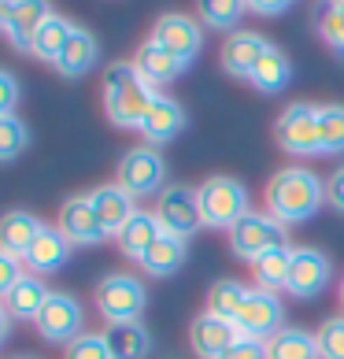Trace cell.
<instances>
[{
	"mask_svg": "<svg viewBox=\"0 0 344 359\" xmlns=\"http://www.w3.org/2000/svg\"><path fill=\"white\" fill-rule=\"evenodd\" d=\"M97 60H100L97 37H92L85 26H74V37L67 41V48H63V56L56 60V71L63 78H82L97 67Z\"/></svg>",
	"mask_w": 344,
	"mask_h": 359,
	"instance_id": "25",
	"label": "cell"
},
{
	"mask_svg": "<svg viewBox=\"0 0 344 359\" xmlns=\"http://www.w3.org/2000/svg\"><path fill=\"white\" fill-rule=\"evenodd\" d=\"M26 144H30V126L19 115H0V163H11Z\"/></svg>",
	"mask_w": 344,
	"mask_h": 359,
	"instance_id": "34",
	"label": "cell"
},
{
	"mask_svg": "<svg viewBox=\"0 0 344 359\" xmlns=\"http://www.w3.org/2000/svg\"><path fill=\"white\" fill-rule=\"evenodd\" d=\"M196 204H200V219L211 230H233L248 211H252V196L237 178L230 175H211L207 182L196 185Z\"/></svg>",
	"mask_w": 344,
	"mask_h": 359,
	"instance_id": "3",
	"label": "cell"
},
{
	"mask_svg": "<svg viewBox=\"0 0 344 359\" xmlns=\"http://www.w3.org/2000/svg\"><path fill=\"white\" fill-rule=\"evenodd\" d=\"M319 341V359H344V315H333L315 330Z\"/></svg>",
	"mask_w": 344,
	"mask_h": 359,
	"instance_id": "36",
	"label": "cell"
},
{
	"mask_svg": "<svg viewBox=\"0 0 344 359\" xmlns=\"http://www.w3.org/2000/svg\"><path fill=\"white\" fill-rule=\"evenodd\" d=\"M100 334L108 341L111 359H144L152 352V337H149V330H144L141 318L137 323H108Z\"/></svg>",
	"mask_w": 344,
	"mask_h": 359,
	"instance_id": "24",
	"label": "cell"
},
{
	"mask_svg": "<svg viewBox=\"0 0 344 359\" xmlns=\"http://www.w3.org/2000/svg\"><path fill=\"white\" fill-rule=\"evenodd\" d=\"M160 233H163V226H160V219H156V211H134V219H130L123 230H118V248H123V256L126 259H144V252H149L156 241H160Z\"/></svg>",
	"mask_w": 344,
	"mask_h": 359,
	"instance_id": "23",
	"label": "cell"
},
{
	"mask_svg": "<svg viewBox=\"0 0 344 359\" xmlns=\"http://www.w3.org/2000/svg\"><path fill=\"white\" fill-rule=\"evenodd\" d=\"M289 78H293V63H289V56H285L277 45H270V48L259 56V63L252 67L248 82H252L259 93H282V89L289 86Z\"/></svg>",
	"mask_w": 344,
	"mask_h": 359,
	"instance_id": "27",
	"label": "cell"
},
{
	"mask_svg": "<svg viewBox=\"0 0 344 359\" xmlns=\"http://www.w3.org/2000/svg\"><path fill=\"white\" fill-rule=\"evenodd\" d=\"M15 104H19V82L11 71L0 67V115H15Z\"/></svg>",
	"mask_w": 344,
	"mask_h": 359,
	"instance_id": "40",
	"label": "cell"
},
{
	"mask_svg": "<svg viewBox=\"0 0 344 359\" xmlns=\"http://www.w3.org/2000/svg\"><path fill=\"white\" fill-rule=\"evenodd\" d=\"M41 230H45V222L37 219L34 211H22V208L4 211V215H0V248L26 259V252H30V245L37 241Z\"/></svg>",
	"mask_w": 344,
	"mask_h": 359,
	"instance_id": "21",
	"label": "cell"
},
{
	"mask_svg": "<svg viewBox=\"0 0 344 359\" xmlns=\"http://www.w3.org/2000/svg\"><path fill=\"white\" fill-rule=\"evenodd\" d=\"M167 163H163V156L156 144H137V149H130L123 152V159H118V185L130 193V196H160L167 185Z\"/></svg>",
	"mask_w": 344,
	"mask_h": 359,
	"instance_id": "7",
	"label": "cell"
},
{
	"mask_svg": "<svg viewBox=\"0 0 344 359\" xmlns=\"http://www.w3.org/2000/svg\"><path fill=\"white\" fill-rule=\"evenodd\" d=\"M74 26H78V22H71L67 15H52L41 30H37L30 56H37V60H45V63H52V67H56V60L63 56V48H67V41L74 37Z\"/></svg>",
	"mask_w": 344,
	"mask_h": 359,
	"instance_id": "28",
	"label": "cell"
},
{
	"mask_svg": "<svg viewBox=\"0 0 344 359\" xmlns=\"http://www.w3.org/2000/svg\"><path fill=\"white\" fill-rule=\"evenodd\" d=\"M45 300H48V285L37 274H22L0 304H4V311L15 318V323H34V318L41 315Z\"/></svg>",
	"mask_w": 344,
	"mask_h": 359,
	"instance_id": "22",
	"label": "cell"
},
{
	"mask_svg": "<svg viewBox=\"0 0 344 359\" xmlns=\"http://www.w3.org/2000/svg\"><path fill=\"white\" fill-rule=\"evenodd\" d=\"M274 141L277 149H285L289 156H319L322 141H319V108L315 104H289L274 123Z\"/></svg>",
	"mask_w": 344,
	"mask_h": 359,
	"instance_id": "6",
	"label": "cell"
},
{
	"mask_svg": "<svg viewBox=\"0 0 344 359\" xmlns=\"http://www.w3.org/2000/svg\"><path fill=\"white\" fill-rule=\"evenodd\" d=\"M337 292H340V308H344V278H340V289Z\"/></svg>",
	"mask_w": 344,
	"mask_h": 359,
	"instance_id": "45",
	"label": "cell"
},
{
	"mask_svg": "<svg viewBox=\"0 0 344 359\" xmlns=\"http://www.w3.org/2000/svg\"><path fill=\"white\" fill-rule=\"evenodd\" d=\"M144 304H149V289L137 274L115 271L108 278H100L97 285V311L108 323H137Z\"/></svg>",
	"mask_w": 344,
	"mask_h": 359,
	"instance_id": "4",
	"label": "cell"
},
{
	"mask_svg": "<svg viewBox=\"0 0 344 359\" xmlns=\"http://www.w3.org/2000/svg\"><path fill=\"white\" fill-rule=\"evenodd\" d=\"M322 4H329V8H337V11H344V0H322Z\"/></svg>",
	"mask_w": 344,
	"mask_h": 359,
	"instance_id": "44",
	"label": "cell"
},
{
	"mask_svg": "<svg viewBox=\"0 0 344 359\" xmlns=\"http://www.w3.org/2000/svg\"><path fill=\"white\" fill-rule=\"evenodd\" d=\"M152 37L160 45H167L170 52H178L181 60H193L196 52H200V45H204V26H200V19H193V15L170 11V15H160Z\"/></svg>",
	"mask_w": 344,
	"mask_h": 359,
	"instance_id": "15",
	"label": "cell"
},
{
	"mask_svg": "<svg viewBox=\"0 0 344 359\" xmlns=\"http://www.w3.org/2000/svg\"><path fill=\"white\" fill-rule=\"evenodd\" d=\"M248 292H252V289H248L245 282L222 278V282H215V285L207 289V311L219 315V318H230V323H237V315H241Z\"/></svg>",
	"mask_w": 344,
	"mask_h": 359,
	"instance_id": "30",
	"label": "cell"
},
{
	"mask_svg": "<svg viewBox=\"0 0 344 359\" xmlns=\"http://www.w3.org/2000/svg\"><path fill=\"white\" fill-rule=\"evenodd\" d=\"M230 248H233L237 259L259 263L263 256L285 248V222H277L267 211H248V215L230 230Z\"/></svg>",
	"mask_w": 344,
	"mask_h": 359,
	"instance_id": "5",
	"label": "cell"
},
{
	"mask_svg": "<svg viewBox=\"0 0 344 359\" xmlns=\"http://www.w3.org/2000/svg\"><path fill=\"white\" fill-rule=\"evenodd\" d=\"M326 201L333 204L340 215H344V167H337L333 175L326 178Z\"/></svg>",
	"mask_w": 344,
	"mask_h": 359,
	"instance_id": "41",
	"label": "cell"
},
{
	"mask_svg": "<svg viewBox=\"0 0 344 359\" xmlns=\"http://www.w3.org/2000/svg\"><path fill=\"white\" fill-rule=\"evenodd\" d=\"M22 274H26V271H22V259L0 248V300L8 297V292H11V285H15Z\"/></svg>",
	"mask_w": 344,
	"mask_h": 359,
	"instance_id": "38",
	"label": "cell"
},
{
	"mask_svg": "<svg viewBox=\"0 0 344 359\" xmlns=\"http://www.w3.org/2000/svg\"><path fill=\"white\" fill-rule=\"evenodd\" d=\"M248 0H196V15L207 30H237V22L245 19Z\"/></svg>",
	"mask_w": 344,
	"mask_h": 359,
	"instance_id": "31",
	"label": "cell"
},
{
	"mask_svg": "<svg viewBox=\"0 0 344 359\" xmlns=\"http://www.w3.org/2000/svg\"><path fill=\"white\" fill-rule=\"evenodd\" d=\"M289 263H293V248H277V252H270V256H263L259 263H252L256 267V289H270V292H277V289H285V278H289Z\"/></svg>",
	"mask_w": 344,
	"mask_h": 359,
	"instance_id": "33",
	"label": "cell"
},
{
	"mask_svg": "<svg viewBox=\"0 0 344 359\" xmlns=\"http://www.w3.org/2000/svg\"><path fill=\"white\" fill-rule=\"evenodd\" d=\"M71 259V241H67V233L60 230V226H48L45 222V230L37 233V241L30 245V252H26V267H30V274L37 278H45L52 271H60L63 263Z\"/></svg>",
	"mask_w": 344,
	"mask_h": 359,
	"instance_id": "17",
	"label": "cell"
},
{
	"mask_svg": "<svg viewBox=\"0 0 344 359\" xmlns=\"http://www.w3.org/2000/svg\"><path fill=\"white\" fill-rule=\"evenodd\" d=\"M233 341H241L237 323L219 318V315H211V311H200V315L193 318V326H189V344H193V352L200 355V359H219Z\"/></svg>",
	"mask_w": 344,
	"mask_h": 359,
	"instance_id": "14",
	"label": "cell"
},
{
	"mask_svg": "<svg viewBox=\"0 0 344 359\" xmlns=\"http://www.w3.org/2000/svg\"><path fill=\"white\" fill-rule=\"evenodd\" d=\"M319 141L322 156L344 152V104H322L319 108Z\"/></svg>",
	"mask_w": 344,
	"mask_h": 359,
	"instance_id": "32",
	"label": "cell"
},
{
	"mask_svg": "<svg viewBox=\"0 0 344 359\" xmlns=\"http://www.w3.org/2000/svg\"><path fill=\"white\" fill-rule=\"evenodd\" d=\"M219 359H267V341H256V337H241L233 341Z\"/></svg>",
	"mask_w": 344,
	"mask_h": 359,
	"instance_id": "39",
	"label": "cell"
},
{
	"mask_svg": "<svg viewBox=\"0 0 344 359\" xmlns=\"http://www.w3.org/2000/svg\"><path fill=\"white\" fill-rule=\"evenodd\" d=\"M156 97H160V89L144 82L134 60H115L104 71V111L118 130H141Z\"/></svg>",
	"mask_w": 344,
	"mask_h": 359,
	"instance_id": "2",
	"label": "cell"
},
{
	"mask_svg": "<svg viewBox=\"0 0 344 359\" xmlns=\"http://www.w3.org/2000/svg\"><path fill=\"white\" fill-rule=\"evenodd\" d=\"M56 15L48 0H4V15H0V30L11 41L15 52H34L37 30Z\"/></svg>",
	"mask_w": 344,
	"mask_h": 359,
	"instance_id": "9",
	"label": "cell"
},
{
	"mask_svg": "<svg viewBox=\"0 0 344 359\" xmlns=\"http://www.w3.org/2000/svg\"><path fill=\"white\" fill-rule=\"evenodd\" d=\"M267 359H319V341L308 330L285 326L267 341Z\"/></svg>",
	"mask_w": 344,
	"mask_h": 359,
	"instance_id": "29",
	"label": "cell"
},
{
	"mask_svg": "<svg viewBox=\"0 0 344 359\" xmlns=\"http://www.w3.org/2000/svg\"><path fill=\"white\" fill-rule=\"evenodd\" d=\"M315 26H319L322 41L337 52V56H344V11L329 8V4H315Z\"/></svg>",
	"mask_w": 344,
	"mask_h": 359,
	"instance_id": "35",
	"label": "cell"
},
{
	"mask_svg": "<svg viewBox=\"0 0 344 359\" xmlns=\"http://www.w3.org/2000/svg\"><path fill=\"white\" fill-rule=\"evenodd\" d=\"M0 15H4V0H0Z\"/></svg>",
	"mask_w": 344,
	"mask_h": 359,
	"instance_id": "46",
	"label": "cell"
},
{
	"mask_svg": "<svg viewBox=\"0 0 344 359\" xmlns=\"http://www.w3.org/2000/svg\"><path fill=\"white\" fill-rule=\"evenodd\" d=\"M282 323H285V308L277 300V292H270V289H252L241 315H237L241 337H256V341H270L277 330H285Z\"/></svg>",
	"mask_w": 344,
	"mask_h": 359,
	"instance_id": "12",
	"label": "cell"
},
{
	"mask_svg": "<svg viewBox=\"0 0 344 359\" xmlns=\"http://www.w3.org/2000/svg\"><path fill=\"white\" fill-rule=\"evenodd\" d=\"M134 67L141 71V78L149 86H167V82H174V78L189 67V60H181L178 52H170L167 45H160L156 37H149L141 48H137V56H134Z\"/></svg>",
	"mask_w": 344,
	"mask_h": 359,
	"instance_id": "16",
	"label": "cell"
},
{
	"mask_svg": "<svg viewBox=\"0 0 344 359\" xmlns=\"http://www.w3.org/2000/svg\"><path fill=\"white\" fill-rule=\"evenodd\" d=\"M156 219H160L163 233H174V237H189L204 226L200 219V204H196V189L189 185H167L156 201Z\"/></svg>",
	"mask_w": 344,
	"mask_h": 359,
	"instance_id": "10",
	"label": "cell"
},
{
	"mask_svg": "<svg viewBox=\"0 0 344 359\" xmlns=\"http://www.w3.org/2000/svg\"><path fill=\"white\" fill-rule=\"evenodd\" d=\"M63 359H111L108 352V341H104V334H85L82 337H74L67 344V352H63Z\"/></svg>",
	"mask_w": 344,
	"mask_h": 359,
	"instance_id": "37",
	"label": "cell"
},
{
	"mask_svg": "<svg viewBox=\"0 0 344 359\" xmlns=\"http://www.w3.org/2000/svg\"><path fill=\"white\" fill-rule=\"evenodd\" d=\"M89 201H92V211L100 215L104 230H108V237H118V230H123V226L134 219V211H137V208H134V196H130L118 182L92 189Z\"/></svg>",
	"mask_w": 344,
	"mask_h": 359,
	"instance_id": "19",
	"label": "cell"
},
{
	"mask_svg": "<svg viewBox=\"0 0 344 359\" xmlns=\"http://www.w3.org/2000/svg\"><path fill=\"white\" fill-rule=\"evenodd\" d=\"M34 330L48 344H71L85 334V311L71 292H48L41 315L34 318Z\"/></svg>",
	"mask_w": 344,
	"mask_h": 359,
	"instance_id": "8",
	"label": "cell"
},
{
	"mask_svg": "<svg viewBox=\"0 0 344 359\" xmlns=\"http://www.w3.org/2000/svg\"><path fill=\"white\" fill-rule=\"evenodd\" d=\"M8 330H11V315L4 311V304H0V344L8 341Z\"/></svg>",
	"mask_w": 344,
	"mask_h": 359,
	"instance_id": "43",
	"label": "cell"
},
{
	"mask_svg": "<svg viewBox=\"0 0 344 359\" xmlns=\"http://www.w3.org/2000/svg\"><path fill=\"white\" fill-rule=\"evenodd\" d=\"M333 267L329 256L319 248H293V263H289V278H285V292L296 300H311L329 285Z\"/></svg>",
	"mask_w": 344,
	"mask_h": 359,
	"instance_id": "11",
	"label": "cell"
},
{
	"mask_svg": "<svg viewBox=\"0 0 344 359\" xmlns=\"http://www.w3.org/2000/svg\"><path fill=\"white\" fill-rule=\"evenodd\" d=\"M293 4H296V0H248V11L274 19V15H285V11L293 8Z\"/></svg>",
	"mask_w": 344,
	"mask_h": 359,
	"instance_id": "42",
	"label": "cell"
},
{
	"mask_svg": "<svg viewBox=\"0 0 344 359\" xmlns=\"http://www.w3.org/2000/svg\"><path fill=\"white\" fill-rule=\"evenodd\" d=\"M181 126H185L181 104L174 97H163V93H160V97L152 100L149 115H144L141 134H144V144H167V141H174L181 134Z\"/></svg>",
	"mask_w": 344,
	"mask_h": 359,
	"instance_id": "20",
	"label": "cell"
},
{
	"mask_svg": "<svg viewBox=\"0 0 344 359\" xmlns=\"http://www.w3.org/2000/svg\"><path fill=\"white\" fill-rule=\"evenodd\" d=\"M185 256H189V241H185V237L160 233V241L144 252L141 267H144V274H152V278H170L174 271H181Z\"/></svg>",
	"mask_w": 344,
	"mask_h": 359,
	"instance_id": "26",
	"label": "cell"
},
{
	"mask_svg": "<svg viewBox=\"0 0 344 359\" xmlns=\"http://www.w3.org/2000/svg\"><path fill=\"white\" fill-rule=\"evenodd\" d=\"M56 226H60L63 233H67V241H71V245H100L104 237H108V230H104L100 215L92 211L89 193H85V196H71V201H63Z\"/></svg>",
	"mask_w": 344,
	"mask_h": 359,
	"instance_id": "13",
	"label": "cell"
},
{
	"mask_svg": "<svg viewBox=\"0 0 344 359\" xmlns=\"http://www.w3.org/2000/svg\"><path fill=\"white\" fill-rule=\"evenodd\" d=\"M322 204H326V182L308 167H285L267 182V215H274L285 226L308 222L311 215H319Z\"/></svg>",
	"mask_w": 344,
	"mask_h": 359,
	"instance_id": "1",
	"label": "cell"
},
{
	"mask_svg": "<svg viewBox=\"0 0 344 359\" xmlns=\"http://www.w3.org/2000/svg\"><path fill=\"white\" fill-rule=\"evenodd\" d=\"M267 48H270V41L263 34H256V30H233L226 37V45H222V67H226V74H233V78H248Z\"/></svg>",
	"mask_w": 344,
	"mask_h": 359,
	"instance_id": "18",
	"label": "cell"
}]
</instances>
